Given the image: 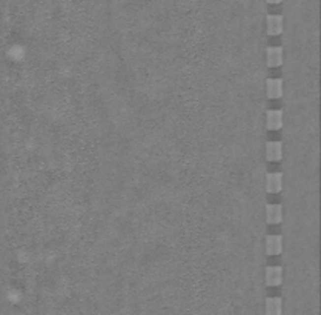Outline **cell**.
<instances>
[{"instance_id":"cell-3","label":"cell","mask_w":321,"mask_h":315,"mask_svg":"<svg viewBox=\"0 0 321 315\" xmlns=\"http://www.w3.org/2000/svg\"><path fill=\"white\" fill-rule=\"evenodd\" d=\"M283 126V111L281 109H269L266 111V128L269 131L281 129Z\"/></svg>"},{"instance_id":"cell-9","label":"cell","mask_w":321,"mask_h":315,"mask_svg":"<svg viewBox=\"0 0 321 315\" xmlns=\"http://www.w3.org/2000/svg\"><path fill=\"white\" fill-rule=\"evenodd\" d=\"M266 219L267 223L271 224H277L283 219V206L280 205H267L266 206Z\"/></svg>"},{"instance_id":"cell-6","label":"cell","mask_w":321,"mask_h":315,"mask_svg":"<svg viewBox=\"0 0 321 315\" xmlns=\"http://www.w3.org/2000/svg\"><path fill=\"white\" fill-rule=\"evenodd\" d=\"M266 94L269 98H278L283 95V80L281 79H269L266 82Z\"/></svg>"},{"instance_id":"cell-4","label":"cell","mask_w":321,"mask_h":315,"mask_svg":"<svg viewBox=\"0 0 321 315\" xmlns=\"http://www.w3.org/2000/svg\"><path fill=\"white\" fill-rule=\"evenodd\" d=\"M266 32L269 35H278L283 32V16L278 14H269L266 17Z\"/></svg>"},{"instance_id":"cell-8","label":"cell","mask_w":321,"mask_h":315,"mask_svg":"<svg viewBox=\"0 0 321 315\" xmlns=\"http://www.w3.org/2000/svg\"><path fill=\"white\" fill-rule=\"evenodd\" d=\"M283 156V143L280 142H267L266 143V158L271 161H278Z\"/></svg>"},{"instance_id":"cell-7","label":"cell","mask_w":321,"mask_h":315,"mask_svg":"<svg viewBox=\"0 0 321 315\" xmlns=\"http://www.w3.org/2000/svg\"><path fill=\"white\" fill-rule=\"evenodd\" d=\"M283 280V269L278 266L266 268V284L267 286H278Z\"/></svg>"},{"instance_id":"cell-5","label":"cell","mask_w":321,"mask_h":315,"mask_svg":"<svg viewBox=\"0 0 321 315\" xmlns=\"http://www.w3.org/2000/svg\"><path fill=\"white\" fill-rule=\"evenodd\" d=\"M283 252V237L281 235H267L266 237V254L278 255Z\"/></svg>"},{"instance_id":"cell-11","label":"cell","mask_w":321,"mask_h":315,"mask_svg":"<svg viewBox=\"0 0 321 315\" xmlns=\"http://www.w3.org/2000/svg\"><path fill=\"white\" fill-rule=\"evenodd\" d=\"M267 3H272V5H277V3H280L281 0H266Z\"/></svg>"},{"instance_id":"cell-10","label":"cell","mask_w":321,"mask_h":315,"mask_svg":"<svg viewBox=\"0 0 321 315\" xmlns=\"http://www.w3.org/2000/svg\"><path fill=\"white\" fill-rule=\"evenodd\" d=\"M281 309H283L281 298L271 297L266 300V315H281Z\"/></svg>"},{"instance_id":"cell-2","label":"cell","mask_w":321,"mask_h":315,"mask_svg":"<svg viewBox=\"0 0 321 315\" xmlns=\"http://www.w3.org/2000/svg\"><path fill=\"white\" fill-rule=\"evenodd\" d=\"M283 63V48L281 46H267L266 48V65L269 68L281 66Z\"/></svg>"},{"instance_id":"cell-1","label":"cell","mask_w":321,"mask_h":315,"mask_svg":"<svg viewBox=\"0 0 321 315\" xmlns=\"http://www.w3.org/2000/svg\"><path fill=\"white\" fill-rule=\"evenodd\" d=\"M283 191V172H267L266 174V192L277 194Z\"/></svg>"}]
</instances>
